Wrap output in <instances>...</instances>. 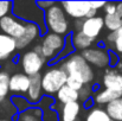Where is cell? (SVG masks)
Returning a JSON list of instances; mask_svg holds the SVG:
<instances>
[{
	"label": "cell",
	"instance_id": "6da1fadb",
	"mask_svg": "<svg viewBox=\"0 0 122 121\" xmlns=\"http://www.w3.org/2000/svg\"><path fill=\"white\" fill-rule=\"evenodd\" d=\"M58 64L66 73L68 77L80 81L83 85H90L95 80V71L92 67L88 64L81 53L74 52L61 61Z\"/></svg>",
	"mask_w": 122,
	"mask_h": 121
},
{
	"label": "cell",
	"instance_id": "7a4b0ae2",
	"mask_svg": "<svg viewBox=\"0 0 122 121\" xmlns=\"http://www.w3.org/2000/svg\"><path fill=\"white\" fill-rule=\"evenodd\" d=\"M44 25L46 30L51 33H56L63 37H68L71 35V25L69 21V17L65 14L61 4L56 1V4L44 12Z\"/></svg>",
	"mask_w": 122,
	"mask_h": 121
},
{
	"label": "cell",
	"instance_id": "3957f363",
	"mask_svg": "<svg viewBox=\"0 0 122 121\" xmlns=\"http://www.w3.org/2000/svg\"><path fill=\"white\" fill-rule=\"evenodd\" d=\"M12 14L26 23H35L39 25L41 36L46 33V27L44 25V12L38 8L36 1L24 0L13 2Z\"/></svg>",
	"mask_w": 122,
	"mask_h": 121
},
{
	"label": "cell",
	"instance_id": "277c9868",
	"mask_svg": "<svg viewBox=\"0 0 122 121\" xmlns=\"http://www.w3.org/2000/svg\"><path fill=\"white\" fill-rule=\"evenodd\" d=\"M68 75L59 67V64H50L41 74L43 93L47 96L55 97L58 90L66 84Z\"/></svg>",
	"mask_w": 122,
	"mask_h": 121
},
{
	"label": "cell",
	"instance_id": "5b68a950",
	"mask_svg": "<svg viewBox=\"0 0 122 121\" xmlns=\"http://www.w3.org/2000/svg\"><path fill=\"white\" fill-rule=\"evenodd\" d=\"M66 43V38L56 33L46 32L41 36V55L45 59L47 64H52L56 58L59 56V53L63 51Z\"/></svg>",
	"mask_w": 122,
	"mask_h": 121
},
{
	"label": "cell",
	"instance_id": "8992f818",
	"mask_svg": "<svg viewBox=\"0 0 122 121\" xmlns=\"http://www.w3.org/2000/svg\"><path fill=\"white\" fill-rule=\"evenodd\" d=\"M45 64H47V63L41 57V53H37L32 49L25 51L20 56V59H19V65H20L23 73L25 75H27L29 77L41 74Z\"/></svg>",
	"mask_w": 122,
	"mask_h": 121
},
{
	"label": "cell",
	"instance_id": "52a82bcc",
	"mask_svg": "<svg viewBox=\"0 0 122 121\" xmlns=\"http://www.w3.org/2000/svg\"><path fill=\"white\" fill-rule=\"evenodd\" d=\"M81 56L88 62L90 67L97 69L109 68V50L104 46L94 45L81 52Z\"/></svg>",
	"mask_w": 122,
	"mask_h": 121
},
{
	"label": "cell",
	"instance_id": "ba28073f",
	"mask_svg": "<svg viewBox=\"0 0 122 121\" xmlns=\"http://www.w3.org/2000/svg\"><path fill=\"white\" fill-rule=\"evenodd\" d=\"M74 26L76 31H81L83 35H85L88 38L92 40H96L100 35L102 33L104 29V23H103V17L102 16H96L92 18H85L82 20H75Z\"/></svg>",
	"mask_w": 122,
	"mask_h": 121
},
{
	"label": "cell",
	"instance_id": "9c48e42d",
	"mask_svg": "<svg viewBox=\"0 0 122 121\" xmlns=\"http://www.w3.org/2000/svg\"><path fill=\"white\" fill-rule=\"evenodd\" d=\"M25 27L26 21L17 18L12 13L0 19V32L15 40L24 35Z\"/></svg>",
	"mask_w": 122,
	"mask_h": 121
},
{
	"label": "cell",
	"instance_id": "30bf717a",
	"mask_svg": "<svg viewBox=\"0 0 122 121\" xmlns=\"http://www.w3.org/2000/svg\"><path fill=\"white\" fill-rule=\"evenodd\" d=\"M51 109L57 113L58 121H82L80 118L82 113L81 102H71L65 105L55 102Z\"/></svg>",
	"mask_w": 122,
	"mask_h": 121
},
{
	"label": "cell",
	"instance_id": "8fae6325",
	"mask_svg": "<svg viewBox=\"0 0 122 121\" xmlns=\"http://www.w3.org/2000/svg\"><path fill=\"white\" fill-rule=\"evenodd\" d=\"M59 4L65 14L69 18L74 19V21L85 19L91 10L89 6V1H62Z\"/></svg>",
	"mask_w": 122,
	"mask_h": 121
},
{
	"label": "cell",
	"instance_id": "7c38bea8",
	"mask_svg": "<svg viewBox=\"0 0 122 121\" xmlns=\"http://www.w3.org/2000/svg\"><path fill=\"white\" fill-rule=\"evenodd\" d=\"M39 37H41V31L39 25H37L35 23H26V27H25L24 35L19 39L15 40L17 50H24L25 47L30 46L31 44H33Z\"/></svg>",
	"mask_w": 122,
	"mask_h": 121
},
{
	"label": "cell",
	"instance_id": "4fadbf2b",
	"mask_svg": "<svg viewBox=\"0 0 122 121\" xmlns=\"http://www.w3.org/2000/svg\"><path fill=\"white\" fill-rule=\"evenodd\" d=\"M102 85L106 89L122 94V73L114 68H107L102 76Z\"/></svg>",
	"mask_w": 122,
	"mask_h": 121
},
{
	"label": "cell",
	"instance_id": "5bb4252c",
	"mask_svg": "<svg viewBox=\"0 0 122 121\" xmlns=\"http://www.w3.org/2000/svg\"><path fill=\"white\" fill-rule=\"evenodd\" d=\"M44 96L43 88H41V74L35 75L30 77V87L27 93L25 94L26 100L30 102L31 106H37Z\"/></svg>",
	"mask_w": 122,
	"mask_h": 121
},
{
	"label": "cell",
	"instance_id": "9a60e30c",
	"mask_svg": "<svg viewBox=\"0 0 122 121\" xmlns=\"http://www.w3.org/2000/svg\"><path fill=\"white\" fill-rule=\"evenodd\" d=\"M30 87V77L24 73H13L10 76V91L25 96Z\"/></svg>",
	"mask_w": 122,
	"mask_h": 121
},
{
	"label": "cell",
	"instance_id": "2e32d148",
	"mask_svg": "<svg viewBox=\"0 0 122 121\" xmlns=\"http://www.w3.org/2000/svg\"><path fill=\"white\" fill-rule=\"evenodd\" d=\"M17 51L15 39L0 32V62L8 61Z\"/></svg>",
	"mask_w": 122,
	"mask_h": 121
},
{
	"label": "cell",
	"instance_id": "e0dca14e",
	"mask_svg": "<svg viewBox=\"0 0 122 121\" xmlns=\"http://www.w3.org/2000/svg\"><path fill=\"white\" fill-rule=\"evenodd\" d=\"M122 94L120 93H116V91H113L110 89H98V90H95L94 91V95H92V101L95 105H97L98 107H102V106H107L108 103L113 102L114 100L121 97Z\"/></svg>",
	"mask_w": 122,
	"mask_h": 121
},
{
	"label": "cell",
	"instance_id": "ac0fdd59",
	"mask_svg": "<svg viewBox=\"0 0 122 121\" xmlns=\"http://www.w3.org/2000/svg\"><path fill=\"white\" fill-rule=\"evenodd\" d=\"M70 42L74 46L75 50H78V51H84L91 46L95 45V42L96 40H92L90 38H88L85 35H83L81 31H75V32H71V35L69 36Z\"/></svg>",
	"mask_w": 122,
	"mask_h": 121
},
{
	"label": "cell",
	"instance_id": "d6986e66",
	"mask_svg": "<svg viewBox=\"0 0 122 121\" xmlns=\"http://www.w3.org/2000/svg\"><path fill=\"white\" fill-rule=\"evenodd\" d=\"M56 102L61 103V105H65V103H71V102H80V96H78V91L71 89L70 87H68L66 84L64 87H62L58 93L56 94Z\"/></svg>",
	"mask_w": 122,
	"mask_h": 121
},
{
	"label": "cell",
	"instance_id": "ffe728a7",
	"mask_svg": "<svg viewBox=\"0 0 122 121\" xmlns=\"http://www.w3.org/2000/svg\"><path fill=\"white\" fill-rule=\"evenodd\" d=\"M43 115H44V112L39 107L32 106L27 110L18 113L17 121H44Z\"/></svg>",
	"mask_w": 122,
	"mask_h": 121
},
{
	"label": "cell",
	"instance_id": "44dd1931",
	"mask_svg": "<svg viewBox=\"0 0 122 121\" xmlns=\"http://www.w3.org/2000/svg\"><path fill=\"white\" fill-rule=\"evenodd\" d=\"M84 121H112L106 109L98 106H94L90 109H86Z\"/></svg>",
	"mask_w": 122,
	"mask_h": 121
},
{
	"label": "cell",
	"instance_id": "7402d4cb",
	"mask_svg": "<svg viewBox=\"0 0 122 121\" xmlns=\"http://www.w3.org/2000/svg\"><path fill=\"white\" fill-rule=\"evenodd\" d=\"M104 109L112 121H122V96L108 103Z\"/></svg>",
	"mask_w": 122,
	"mask_h": 121
},
{
	"label": "cell",
	"instance_id": "603a6c76",
	"mask_svg": "<svg viewBox=\"0 0 122 121\" xmlns=\"http://www.w3.org/2000/svg\"><path fill=\"white\" fill-rule=\"evenodd\" d=\"M103 23H104V29H107L109 32H115L122 27V18H120L116 13L104 14Z\"/></svg>",
	"mask_w": 122,
	"mask_h": 121
},
{
	"label": "cell",
	"instance_id": "cb8c5ba5",
	"mask_svg": "<svg viewBox=\"0 0 122 121\" xmlns=\"http://www.w3.org/2000/svg\"><path fill=\"white\" fill-rule=\"evenodd\" d=\"M10 76L7 70H0V105L6 101L10 93Z\"/></svg>",
	"mask_w": 122,
	"mask_h": 121
},
{
	"label": "cell",
	"instance_id": "d4e9b609",
	"mask_svg": "<svg viewBox=\"0 0 122 121\" xmlns=\"http://www.w3.org/2000/svg\"><path fill=\"white\" fill-rule=\"evenodd\" d=\"M10 101H11L12 106L14 107V109H15L17 112H19V113L25 112V110H27L30 107H32V106L30 105V102L26 100V97H25V96H21V95H14V96L11 97Z\"/></svg>",
	"mask_w": 122,
	"mask_h": 121
},
{
	"label": "cell",
	"instance_id": "484cf974",
	"mask_svg": "<svg viewBox=\"0 0 122 121\" xmlns=\"http://www.w3.org/2000/svg\"><path fill=\"white\" fill-rule=\"evenodd\" d=\"M94 88L92 85H83L81 89L78 90V96H80V102L84 103L86 102L88 100L92 99V95H94Z\"/></svg>",
	"mask_w": 122,
	"mask_h": 121
},
{
	"label": "cell",
	"instance_id": "4316f807",
	"mask_svg": "<svg viewBox=\"0 0 122 121\" xmlns=\"http://www.w3.org/2000/svg\"><path fill=\"white\" fill-rule=\"evenodd\" d=\"M114 33H115V39H114L112 51L116 52L120 56V55H122V27L119 29L117 31H115Z\"/></svg>",
	"mask_w": 122,
	"mask_h": 121
},
{
	"label": "cell",
	"instance_id": "83f0119b",
	"mask_svg": "<svg viewBox=\"0 0 122 121\" xmlns=\"http://www.w3.org/2000/svg\"><path fill=\"white\" fill-rule=\"evenodd\" d=\"M12 8H13L12 1H0V19L11 14Z\"/></svg>",
	"mask_w": 122,
	"mask_h": 121
},
{
	"label": "cell",
	"instance_id": "f1b7e54d",
	"mask_svg": "<svg viewBox=\"0 0 122 121\" xmlns=\"http://www.w3.org/2000/svg\"><path fill=\"white\" fill-rule=\"evenodd\" d=\"M56 4V1H44V0H38V1H36V5L38 6V8L43 11V12H45V11H47L50 7H52L53 5Z\"/></svg>",
	"mask_w": 122,
	"mask_h": 121
},
{
	"label": "cell",
	"instance_id": "f546056e",
	"mask_svg": "<svg viewBox=\"0 0 122 121\" xmlns=\"http://www.w3.org/2000/svg\"><path fill=\"white\" fill-rule=\"evenodd\" d=\"M66 85L70 87V88L74 89V90H77V91L83 87V84H82L80 81L75 80V79H72V77H68V80H66Z\"/></svg>",
	"mask_w": 122,
	"mask_h": 121
},
{
	"label": "cell",
	"instance_id": "4dcf8cb0",
	"mask_svg": "<svg viewBox=\"0 0 122 121\" xmlns=\"http://www.w3.org/2000/svg\"><path fill=\"white\" fill-rule=\"evenodd\" d=\"M103 11H104V14H114V13H116V2H113V1L106 2V5L103 7Z\"/></svg>",
	"mask_w": 122,
	"mask_h": 121
},
{
	"label": "cell",
	"instance_id": "1f68e13d",
	"mask_svg": "<svg viewBox=\"0 0 122 121\" xmlns=\"http://www.w3.org/2000/svg\"><path fill=\"white\" fill-rule=\"evenodd\" d=\"M120 61H121V58L119 57V55H117L116 52H114V51L109 50V67L115 68V67H116V64H117Z\"/></svg>",
	"mask_w": 122,
	"mask_h": 121
},
{
	"label": "cell",
	"instance_id": "d6a6232c",
	"mask_svg": "<svg viewBox=\"0 0 122 121\" xmlns=\"http://www.w3.org/2000/svg\"><path fill=\"white\" fill-rule=\"evenodd\" d=\"M43 119L44 121H58L57 119V113L52 109H47L44 112V115H43Z\"/></svg>",
	"mask_w": 122,
	"mask_h": 121
},
{
	"label": "cell",
	"instance_id": "836d02e7",
	"mask_svg": "<svg viewBox=\"0 0 122 121\" xmlns=\"http://www.w3.org/2000/svg\"><path fill=\"white\" fill-rule=\"evenodd\" d=\"M106 5V1H89V6L91 10H95V11H100V10H103Z\"/></svg>",
	"mask_w": 122,
	"mask_h": 121
},
{
	"label": "cell",
	"instance_id": "e575fe53",
	"mask_svg": "<svg viewBox=\"0 0 122 121\" xmlns=\"http://www.w3.org/2000/svg\"><path fill=\"white\" fill-rule=\"evenodd\" d=\"M116 14L122 18V1H119L116 2Z\"/></svg>",
	"mask_w": 122,
	"mask_h": 121
},
{
	"label": "cell",
	"instance_id": "d590c367",
	"mask_svg": "<svg viewBox=\"0 0 122 121\" xmlns=\"http://www.w3.org/2000/svg\"><path fill=\"white\" fill-rule=\"evenodd\" d=\"M0 121H12V120L8 119V118H0Z\"/></svg>",
	"mask_w": 122,
	"mask_h": 121
}]
</instances>
